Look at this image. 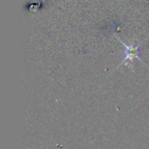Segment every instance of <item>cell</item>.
Instances as JSON below:
<instances>
[{
    "label": "cell",
    "instance_id": "cell-1",
    "mask_svg": "<svg viewBox=\"0 0 149 149\" xmlns=\"http://www.w3.org/2000/svg\"><path fill=\"white\" fill-rule=\"evenodd\" d=\"M121 43L124 45L125 46V53H126V57L123 60L122 63H125L126 61L129 60L130 62H133L134 61V58H137L139 60H141L140 57L138 56V48L140 47V45L136 46V47H134V44L128 45H126L124 42L121 41Z\"/></svg>",
    "mask_w": 149,
    "mask_h": 149
}]
</instances>
